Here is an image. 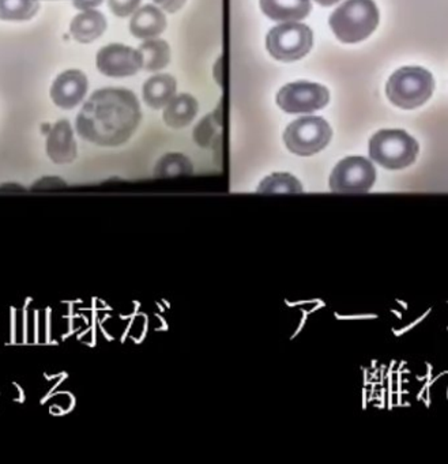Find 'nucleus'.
<instances>
[{
  "label": "nucleus",
  "instance_id": "dca6fc26",
  "mask_svg": "<svg viewBox=\"0 0 448 464\" xmlns=\"http://www.w3.org/2000/svg\"><path fill=\"white\" fill-rule=\"evenodd\" d=\"M200 111L197 100L190 94L173 97L172 102L165 107L164 121L172 129H183L189 126Z\"/></svg>",
  "mask_w": 448,
  "mask_h": 464
},
{
  "label": "nucleus",
  "instance_id": "2eb2a0df",
  "mask_svg": "<svg viewBox=\"0 0 448 464\" xmlns=\"http://www.w3.org/2000/svg\"><path fill=\"white\" fill-rule=\"evenodd\" d=\"M176 94V81L170 75H154L143 86V99L153 110L167 107Z\"/></svg>",
  "mask_w": 448,
  "mask_h": 464
},
{
  "label": "nucleus",
  "instance_id": "f03ea898",
  "mask_svg": "<svg viewBox=\"0 0 448 464\" xmlns=\"http://www.w3.org/2000/svg\"><path fill=\"white\" fill-rule=\"evenodd\" d=\"M379 24V12L372 0H346L330 17L336 39L353 44L363 42Z\"/></svg>",
  "mask_w": 448,
  "mask_h": 464
},
{
  "label": "nucleus",
  "instance_id": "7ed1b4c3",
  "mask_svg": "<svg viewBox=\"0 0 448 464\" xmlns=\"http://www.w3.org/2000/svg\"><path fill=\"white\" fill-rule=\"evenodd\" d=\"M433 88V77L425 69L402 67L391 75L385 93L396 107L413 110L428 102Z\"/></svg>",
  "mask_w": 448,
  "mask_h": 464
},
{
  "label": "nucleus",
  "instance_id": "a211bd4d",
  "mask_svg": "<svg viewBox=\"0 0 448 464\" xmlns=\"http://www.w3.org/2000/svg\"><path fill=\"white\" fill-rule=\"evenodd\" d=\"M39 9V0H0V20L29 21Z\"/></svg>",
  "mask_w": 448,
  "mask_h": 464
},
{
  "label": "nucleus",
  "instance_id": "1a4fd4ad",
  "mask_svg": "<svg viewBox=\"0 0 448 464\" xmlns=\"http://www.w3.org/2000/svg\"><path fill=\"white\" fill-rule=\"evenodd\" d=\"M96 64L99 72L107 77H131L142 69V56L134 48L111 44L99 51Z\"/></svg>",
  "mask_w": 448,
  "mask_h": 464
},
{
  "label": "nucleus",
  "instance_id": "5701e85b",
  "mask_svg": "<svg viewBox=\"0 0 448 464\" xmlns=\"http://www.w3.org/2000/svg\"><path fill=\"white\" fill-rule=\"evenodd\" d=\"M153 2L170 14L180 10L186 4V0H153Z\"/></svg>",
  "mask_w": 448,
  "mask_h": 464
},
{
  "label": "nucleus",
  "instance_id": "9b49d317",
  "mask_svg": "<svg viewBox=\"0 0 448 464\" xmlns=\"http://www.w3.org/2000/svg\"><path fill=\"white\" fill-rule=\"evenodd\" d=\"M77 142L72 124L67 121H59L48 132L47 154L55 164H72L77 159Z\"/></svg>",
  "mask_w": 448,
  "mask_h": 464
},
{
  "label": "nucleus",
  "instance_id": "423d86ee",
  "mask_svg": "<svg viewBox=\"0 0 448 464\" xmlns=\"http://www.w3.org/2000/svg\"><path fill=\"white\" fill-rule=\"evenodd\" d=\"M266 45L270 55L277 61L295 62L311 51L314 34L303 24H281L268 32Z\"/></svg>",
  "mask_w": 448,
  "mask_h": 464
},
{
  "label": "nucleus",
  "instance_id": "f257e3e1",
  "mask_svg": "<svg viewBox=\"0 0 448 464\" xmlns=\"http://www.w3.org/2000/svg\"><path fill=\"white\" fill-rule=\"evenodd\" d=\"M141 118L140 102L131 91L100 89L81 110L77 131L93 145L116 148L129 142L140 127Z\"/></svg>",
  "mask_w": 448,
  "mask_h": 464
},
{
  "label": "nucleus",
  "instance_id": "6ab92c4d",
  "mask_svg": "<svg viewBox=\"0 0 448 464\" xmlns=\"http://www.w3.org/2000/svg\"><path fill=\"white\" fill-rule=\"evenodd\" d=\"M260 194H300L303 186L295 176L289 173H274L268 176L258 187Z\"/></svg>",
  "mask_w": 448,
  "mask_h": 464
},
{
  "label": "nucleus",
  "instance_id": "4468645a",
  "mask_svg": "<svg viewBox=\"0 0 448 464\" xmlns=\"http://www.w3.org/2000/svg\"><path fill=\"white\" fill-rule=\"evenodd\" d=\"M105 29H107V20L96 10H85L78 14L70 25L72 36L83 44H88L102 37Z\"/></svg>",
  "mask_w": 448,
  "mask_h": 464
},
{
  "label": "nucleus",
  "instance_id": "4be33fe9",
  "mask_svg": "<svg viewBox=\"0 0 448 464\" xmlns=\"http://www.w3.org/2000/svg\"><path fill=\"white\" fill-rule=\"evenodd\" d=\"M141 0H108L110 9L118 17H129L132 13L137 12Z\"/></svg>",
  "mask_w": 448,
  "mask_h": 464
},
{
  "label": "nucleus",
  "instance_id": "f3484780",
  "mask_svg": "<svg viewBox=\"0 0 448 464\" xmlns=\"http://www.w3.org/2000/svg\"><path fill=\"white\" fill-rule=\"evenodd\" d=\"M142 56V69L146 72H159L170 62V48L164 40H146L140 47Z\"/></svg>",
  "mask_w": 448,
  "mask_h": 464
},
{
  "label": "nucleus",
  "instance_id": "f8f14e48",
  "mask_svg": "<svg viewBox=\"0 0 448 464\" xmlns=\"http://www.w3.org/2000/svg\"><path fill=\"white\" fill-rule=\"evenodd\" d=\"M260 9L277 23H297L311 13L309 0H260Z\"/></svg>",
  "mask_w": 448,
  "mask_h": 464
},
{
  "label": "nucleus",
  "instance_id": "412c9836",
  "mask_svg": "<svg viewBox=\"0 0 448 464\" xmlns=\"http://www.w3.org/2000/svg\"><path fill=\"white\" fill-rule=\"evenodd\" d=\"M219 121H216V115L210 113L200 121L195 127L194 140L200 148H209L213 145L219 134Z\"/></svg>",
  "mask_w": 448,
  "mask_h": 464
},
{
  "label": "nucleus",
  "instance_id": "9d476101",
  "mask_svg": "<svg viewBox=\"0 0 448 464\" xmlns=\"http://www.w3.org/2000/svg\"><path fill=\"white\" fill-rule=\"evenodd\" d=\"M89 82L80 70L62 72L51 88V99L62 110H73L83 102L88 93Z\"/></svg>",
  "mask_w": 448,
  "mask_h": 464
},
{
  "label": "nucleus",
  "instance_id": "ddd939ff",
  "mask_svg": "<svg viewBox=\"0 0 448 464\" xmlns=\"http://www.w3.org/2000/svg\"><path fill=\"white\" fill-rule=\"evenodd\" d=\"M167 28V18L161 10L154 6H145L135 12L130 31L137 39L151 40L160 36Z\"/></svg>",
  "mask_w": 448,
  "mask_h": 464
},
{
  "label": "nucleus",
  "instance_id": "20e7f679",
  "mask_svg": "<svg viewBox=\"0 0 448 464\" xmlns=\"http://www.w3.org/2000/svg\"><path fill=\"white\" fill-rule=\"evenodd\" d=\"M417 154L418 143L401 130H383L369 140V157L385 169H404Z\"/></svg>",
  "mask_w": 448,
  "mask_h": 464
},
{
  "label": "nucleus",
  "instance_id": "6e6552de",
  "mask_svg": "<svg viewBox=\"0 0 448 464\" xmlns=\"http://www.w3.org/2000/svg\"><path fill=\"white\" fill-rule=\"evenodd\" d=\"M330 94L325 86L312 82H295L284 86L277 94V104L292 115L311 113L328 104Z\"/></svg>",
  "mask_w": 448,
  "mask_h": 464
},
{
  "label": "nucleus",
  "instance_id": "b1692460",
  "mask_svg": "<svg viewBox=\"0 0 448 464\" xmlns=\"http://www.w3.org/2000/svg\"><path fill=\"white\" fill-rule=\"evenodd\" d=\"M104 0H73V5L77 7L78 10H93L94 7L100 6Z\"/></svg>",
  "mask_w": 448,
  "mask_h": 464
},
{
  "label": "nucleus",
  "instance_id": "393cba45",
  "mask_svg": "<svg viewBox=\"0 0 448 464\" xmlns=\"http://www.w3.org/2000/svg\"><path fill=\"white\" fill-rule=\"evenodd\" d=\"M315 2L322 6H333V5L338 4L339 0H315Z\"/></svg>",
  "mask_w": 448,
  "mask_h": 464
},
{
  "label": "nucleus",
  "instance_id": "39448f33",
  "mask_svg": "<svg viewBox=\"0 0 448 464\" xmlns=\"http://www.w3.org/2000/svg\"><path fill=\"white\" fill-rule=\"evenodd\" d=\"M331 127L317 116L297 119L287 126L284 142L292 153L301 157L314 156L330 143Z\"/></svg>",
  "mask_w": 448,
  "mask_h": 464
},
{
  "label": "nucleus",
  "instance_id": "aec40b11",
  "mask_svg": "<svg viewBox=\"0 0 448 464\" xmlns=\"http://www.w3.org/2000/svg\"><path fill=\"white\" fill-rule=\"evenodd\" d=\"M192 164L181 154H167L160 160L156 168V176L170 178V176L191 175Z\"/></svg>",
  "mask_w": 448,
  "mask_h": 464
},
{
  "label": "nucleus",
  "instance_id": "0eeeda50",
  "mask_svg": "<svg viewBox=\"0 0 448 464\" xmlns=\"http://www.w3.org/2000/svg\"><path fill=\"white\" fill-rule=\"evenodd\" d=\"M376 170L364 157H347L342 160L330 176V188L341 194H364L374 187Z\"/></svg>",
  "mask_w": 448,
  "mask_h": 464
}]
</instances>
